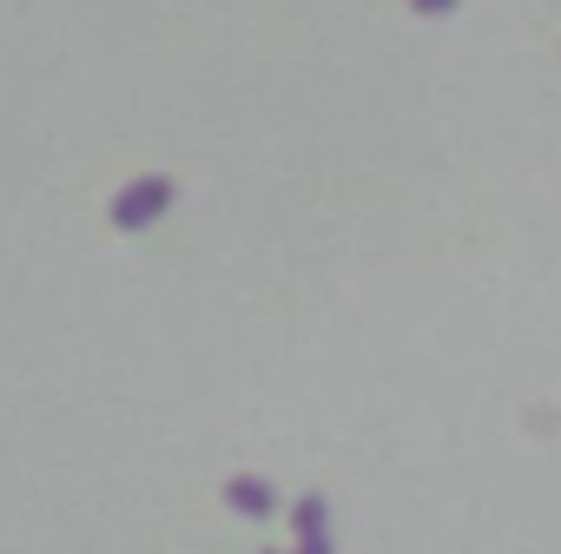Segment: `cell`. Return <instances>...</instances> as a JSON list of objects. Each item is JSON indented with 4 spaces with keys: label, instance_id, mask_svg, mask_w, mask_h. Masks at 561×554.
I'll return each mask as SVG.
<instances>
[{
    "label": "cell",
    "instance_id": "7a4b0ae2",
    "mask_svg": "<svg viewBox=\"0 0 561 554\" xmlns=\"http://www.w3.org/2000/svg\"><path fill=\"white\" fill-rule=\"evenodd\" d=\"M291 554H337V541H331V501L324 495H298V508H291Z\"/></svg>",
    "mask_w": 561,
    "mask_h": 554
},
{
    "label": "cell",
    "instance_id": "277c9868",
    "mask_svg": "<svg viewBox=\"0 0 561 554\" xmlns=\"http://www.w3.org/2000/svg\"><path fill=\"white\" fill-rule=\"evenodd\" d=\"M416 8H423V14H443V8H456V0H416Z\"/></svg>",
    "mask_w": 561,
    "mask_h": 554
},
{
    "label": "cell",
    "instance_id": "3957f363",
    "mask_svg": "<svg viewBox=\"0 0 561 554\" xmlns=\"http://www.w3.org/2000/svg\"><path fill=\"white\" fill-rule=\"evenodd\" d=\"M225 508L244 515V521H264V515H277V488L264 475H231L225 482Z\"/></svg>",
    "mask_w": 561,
    "mask_h": 554
},
{
    "label": "cell",
    "instance_id": "6da1fadb",
    "mask_svg": "<svg viewBox=\"0 0 561 554\" xmlns=\"http://www.w3.org/2000/svg\"><path fill=\"white\" fill-rule=\"evenodd\" d=\"M165 205H172V185H165V178H139V185H126V192L113 198V224H119V231H139V224H152Z\"/></svg>",
    "mask_w": 561,
    "mask_h": 554
},
{
    "label": "cell",
    "instance_id": "5b68a950",
    "mask_svg": "<svg viewBox=\"0 0 561 554\" xmlns=\"http://www.w3.org/2000/svg\"><path fill=\"white\" fill-rule=\"evenodd\" d=\"M264 554H291V547H264Z\"/></svg>",
    "mask_w": 561,
    "mask_h": 554
}]
</instances>
